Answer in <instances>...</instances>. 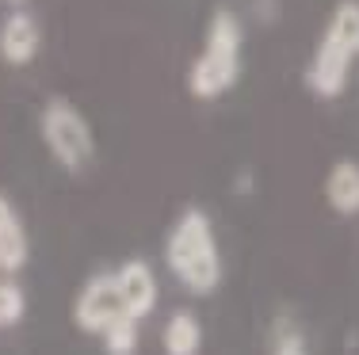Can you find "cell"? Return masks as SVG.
<instances>
[{
    "instance_id": "1",
    "label": "cell",
    "mask_w": 359,
    "mask_h": 355,
    "mask_svg": "<svg viewBox=\"0 0 359 355\" xmlns=\"http://www.w3.org/2000/svg\"><path fill=\"white\" fill-rule=\"evenodd\" d=\"M165 267L187 294H215L222 286V249L203 207H184L165 233Z\"/></svg>"
},
{
    "instance_id": "2",
    "label": "cell",
    "mask_w": 359,
    "mask_h": 355,
    "mask_svg": "<svg viewBox=\"0 0 359 355\" xmlns=\"http://www.w3.org/2000/svg\"><path fill=\"white\" fill-rule=\"evenodd\" d=\"M241 46H245V23L233 8H215L207 20V35L187 65V96L210 104L222 99L241 81Z\"/></svg>"
},
{
    "instance_id": "3",
    "label": "cell",
    "mask_w": 359,
    "mask_h": 355,
    "mask_svg": "<svg viewBox=\"0 0 359 355\" xmlns=\"http://www.w3.org/2000/svg\"><path fill=\"white\" fill-rule=\"evenodd\" d=\"M359 62V0H340L325 20L302 81L313 99H340Z\"/></svg>"
},
{
    "instance_id": "4",
    "label": "cell",
    "mask_w": 359,
    "mask_h": 355,
    "mask_svg": "<svg viewBox=\"0 0 359 355\" xmlns=\"http://www.w3.org/2000/svg\"><path fill=\"white\" fill-rule=\"evenodd\" d=\"M39 138L46 146V153L54 157L57 168L81 176L84 168H92L96 160V134L84 111L65 96H50L39 107Z\"/></svg>"
},
{
    "instance_id": "5",
    "label": "cell",
    "mask_w": 359,
    "mask_h": 355,
    "mask_svg": "<svg viewBox=\"0 0 359 355\" xmlns=\"http://www.w3.org/2000/svg\"><path fill=\"white\" fill-rule=\"evenodd\" d=\"M118 317H126V302L118 294L115 272H96L92 279H84V286L73 298V325L88 336H100Z\"/></svg>"
},
{
    "instance_id": "6",
    "label": "cell",
    "mask_w": 359,
    "mask_h": 355,
    "mask_svg": "<svg viewBox=\"0 0 359 355\" xmlns=\"http://www.w3.org/2000/svg\"><path fill=\"white\" fill-rule=\"evenodd\" d=\"M42 50V23L27 8H12L0 20V62L8 69H27Z\"/></svg>"
},
{
    "instance_id": "7",
    "label": "cell",
    "mask_w": 359,
    "mask_h": 355,
    "mask_svg": "<svg viewBox=\"0 0 359 355\" xmlns=\"http://www.w3.org/2000/svg\"><path fill=\"white\" fill-rule=\"evenodd\" d=\"M115 283H118V294L126 302V314L145 321L157 309V298H161V286H157V272H153L149 260L142 256H130L115 267Z\"/></svg>"
},
{
    "instance_id": "8",
    "label": "cell",
    "mask_w": 359,
    "mask_h": 355,
    "mask_svg": "<svg viewBox=\"0 0 359 355\" xmlns=\"http://www.w3.org/2000/svg\"><path fill=\"white\" fill-rule=\"evenodd\" d=\"M31 264V233L12 195L0 191V275H20Z\"/></svg>"
},
{
    "instance_id": "9",
    "label": "cell",
    "mask_w": 359,
    "mask_h": 355,
    "mask_svg": "<svg viewBox=\"0 0 359 355\" xmlns=\"http://www.w3.org/2000/svg\"><path fill=\"white\" fill-rule=\"evenodd\" d=\"M325 202L337 210L340 218L359 214V160H337L325 176Z\"/></svg>"
},
{
    "instance_id": "10",
    "label": "cell",
    "mask_w": 359,
    "mask_h": 355,
    "mask_svg": "<svg viewBox=\"0 0 359 355\" xmlns=\"http://www.w3.org/2000/svg\"><path fill=\"white\" fill-rule=\"evenodd\" d=\"M161 348L165 355H199L203 351V321L191 309H172L161 328Z\"/></svg>"
},
{
    "instance_id": "11",
    "label": "cell",
    "mask_w": 359,
    "mask_h": 355,
    "mask_svg": "<svg viewBox=\"0 0 359 355\" xmlns=\"http://www.w3.org/2000/svg\"><path fill=\"white\" fill-rule=\"evenodd\" d=\"M100 344H104L107 355H138V344H142V321L138 317H118L115 325H107L100 333Z\"/></svg>"
},
{
    "instance_id": "12",
    "label": "cell",
    "mask_w": 359,
    "mask_h": 355,
    "mask_svg": "<svg viewBox=\"0 0 359 355\" xmlns=\"http://www.w3.org/2000/svg\"><path fill=\"white\" fill-rule=\"evenodd\" d=\"M27 317V291L15 283V275H0V328H15Z\"/></svg>"
},
{
    "instance_id": "13",
    "label": "cell",
    "mask_w": 359,
    "mask_h": 355,
    "mask_svg": "<svg viewBox=\"0 0 359 355\" xmlns=\"http://www.w3.org/2000/svg\"><path fill=\"white\" fill-rule=\"evenodd\" d=\"M271 355H310V351H306L302 333L287 328V333H279V336H276V348H271Z\"/></svg>"
},
{
    "instance_id": "14",
    "label": "cell",
    "mask_w": 359,
    "mask_h": 355,
    "mask_svg": "<svg viewBox=\"0 0 359 355\" xmlns=\"http://www.w3.org/2000/svg\"><path fill=\"white\" fill-rule=\"evenodd\" d=\"M8 8H27V0H4Z\"/></svg>"
}]
</instances>
